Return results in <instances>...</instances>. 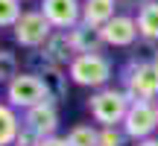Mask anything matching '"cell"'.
<instances>
[{
  "instance_id": "cell-20",
  "label": "cell",
  "mask_w": 158,
  "mask_h": 146,
  "mask_svg": "<svg viewBox=\"0 0 158 146\" xmlns=\"http://www.w3.org/2000/svg\"><path fill=\"white\" fill-rule=\"evenodd\" d=\"M38 143H41V137L21 123V132H18V137H15V146H38Z\"/></svg>"
},
{
  "instance_id": "cell-8",
  "label": "cell",
  "mask_w": 158,
  "mask_h": 146,
  "mask_svg": "<svg viewBox=\"0 0 158 146\" xmlns=\"http://www.w3.org/2000/svg\"><path fill=\"white\" fill-rule=\"evenodd\" d=\"M100 32H102L106 47H135L138 41H141L135 15H123V12H117V15H114Z\"/></svg>"
},
{
  "instance_id": "cell-21",
  "label": "cell",
  "mask_w": 158,
  "mask_h": 146,
  "mask_svg": "<svg viewBox=\"0 0 158 146\" xmlns=\"http://www.w3.org/2000/svg\"><path fill=\"white\" fill-rule=\"evenodd\" d=\"M38 146H68V137H59V135H53V137H44Z\"/></svg>"
},
{
  "instance_id": "cell-16",
  "label": "cell",
  "mask_w": 158,
  "mask_h": 146,
  "mask_svg": "<svg viewBox=\"0 0 158 146\" xmlns=\"http://www.w3.org/2000/svg\"><path fill=\"white\" fill-rule=\"evenodd\" d=\"M64 137H68V146H100V126L79 123Z\"/></svg>"
},
{
  "instance_id": "cell-22",
  "label": "cell",
  "mask_w": 158,
  "mask_h": 146,
  "mask_svg": "<svg viewBox=\"0 0 158 146\" xmlns=\"http://www.w3.org/2000/svg\"><path fill=\"white\" fill-rule=\"evenodd\" d=\"M135 146H158V137H147V140H141V143H135Z\"/></svg>"
},
{
  "instance_id": "cell-24",
  "label": "cell",
  "mask_w": 158,
  "mask_h": 146,
  "mask_svg": "<svg viewBox=\"0 0 158 146\" xmlns=\"http://www.w3.org/2000/svg\"><path fill=\"white\" fill-rule=\"evenodd\" d=\"M155 111H158V102H155Z\"/></svg>"
},
{
  "instance_id": "cell-23",
  "label": "cell",
  "mask_w": 158,
  "mask_h": 146,
  "mask_svg": "<svg viewBox=\"0 0 158 146\" xmlns=\"http://www.w3.org/2000/svg\"><path fill=\"white\" fill-rule=\"evenodd\" d=\"M18 3H27V0H18Z\"/></svg>"
},
{
  "instance_id": "cell-3",
  "label": "cell",
  "mask_w": 158,
  "mask_h": 146,
  "mask_svg": "<svg viewBox=\"0 0 158 146\" xmlns=\"http://www.w3.org/2000/svg\"><path fill=\"white\" fill-rule=\"evenodd\" d=\"M114 73V64L108 62V56L102 53H94V56H76L68 67V76L73 85H82V88L100 91L108 88V79Z\"/></svg>"
},
{
  "instance_id": "cell-14",
  "label": "cell",
  "mask_w": 158,
  "mask_h": 146,
  "mask_svg": "<svg viewBox=\"0 0 158 146\" xmlns=\"http://www.w3.org/2000/svg\"><path fill=\"white\" fill-rule=\"evenodd\" d=\"M18 132H21V114L6 99H0V146H15Z\"/></svg>"
},
{
  "instance_id": "cell-5",
  "label": "cell",
  "mask_w": 158,
  "mask_h": 146,
  "mask_svg": "<svg viewBox=\"0 0 158 146\" xmlns=\"http://www.w3.org/2000/svg\"><path fill=\"white\" fill-rule=\"evenodd\" d=\"M6 102L15 111H29L38 102H44V85L35 73H18L9 85H6Z\"/></svg>"
},
{
  "instance_id": "cell-10",
  "label": "cell",
  "mask_w": 158,
  "mask_h": 146,
  "mask_svg": "<svg viewBox=\"0 0 158 146\" xmlns=\"http://www.w3.org/2000/svg\"><path fill=\"white\" fill-rule=\"evenodd\" d=\"M35 76L41 79V85H44V99L53 102V105H59V102L68 99V70L64 67H56V64H47L44 70H38Z\"/></svg>"
},
{
  "instance_id": "cell-18",
  "label": "cell",
  "mask_w": 158,
  "mask_h": 146,
  "mask_svg": "<svg viewBox=\"0 0 158 146\" xmlns=\"http://www.w3.org/2000/svg\"><path fill=\"white\" fill-rule=\"evenodd\" d=\"M21 15H23V9H21L18 0H0V29L15 26Z\"/></svg>"
},
{
  "instance_id": "cell-1",
  "label": "cell",
  "mask_w": 158,
  "mask_h": 146,
  "mask_svg": "<svg viewBox=\"0 0 158 146\" xmlns=\"http://www.w3.org/2000/svg\"><path fill=\"white\" fill-rule=\"evenodd\" d=\"M129 105H132L129 94H126L123 88H111V85H108V88L94 91L91 99H88V111H91V117H94V123L100 126V129L123 126Z\"/></svg>"
},
{
  "instance_id": "cell-12",
  "label": "cell",
  "mask_w": 158,
  "mask_h": 146,
  "mask_svg": "<svg viewBox=\"0 0 158 146\" xmlns=\"http://www.w3.org/2000/svg\"><path fill=\"white\" fill-rule=\"evenodd\" d=\"M68 38H70V44H73L76 56H94V53H102V47H106L102 32L94 29V26H88V23H82V21H79L73 29H68Z\"/></svg>"
},
{
  "instance_id": "cell-13",
  "label": "cell",
  "mask_w": 158,
  "mask_h": 146,
  "mask_svg": "<svg viewBox=\"0 0 158 146\" xmlns=\"http://www.w3.org/2000/svg\"><path fill=\"white\" fill-rule=\"evenodd\" d=\"M117 0H82V23L94 29H102L114 15H117Z\"/></svg>"
},
{
  "instance_id": "cell-15",
  "label": "cell",
  "mask_w": 158,
  "mask_h": 146,
  "mask_svg": "<svg viewBox=\"0 0 158 146\" xmlns=\"http://www.w3.org/2000/svg\"><path fill=\"white\" fill-rule=\"evenodd\" d=\"M135 21H138V32H141V38L143 41H155V44H158V0L143 3L141 9H138Z\"/></svg>"
},
{
  "instance_id": "cell-4",
  "label": "cell",
  "mask_w": 158,
  "mask_h": 146,
  "mask_svg": "<svg viewBox=\"0 0 158 146\" xmlns=\"http://www.w3.org/2000/svg\"><path fill=\"white\" fill-rule=\"evenodd\" d=\"M12 35L21 47L27 50H41L47 44V38L53 35V26L47 23V18L38 9H23V15L18 18V23L12 26Z\"/></svg>"
},
{
  "instance_id": "cell-19",
  "label": "cell",
  "mask_w": 158,
  "mask_h": 146,
  "mask_svg": "<svg viewBox=\"0 0 158 146\" xmlns=\"http://www.w3.org/2000/svg\"><path fill=\"white\" fill-rule=\"evenodd\" d=\"M129 137L123 135V129L120 126H114V129H100V146H126Z\"/></svg>"
},
{
  "instance_id": "cell-7",
  "label": "cell",
  "mask_w": 158,
  "mask_h": 146,
  "mask_svg": "<svg viewBox=\"0 0 158 146\" xmlns=\"http://www.w3.org/2000/svg\"><path fill=\"white\" fill-rule=\"evenodd\" d=\"M38 12L56 32H68L82 21V0H41Z\"/></svg>"
},
{
  "instance_id": "cell-11",
  "label": "cell",
  "mask_w": 158,
  "mask_h": 146,
  "mask_svg": "<svg viewBox=\"0 0 158 146\" xmlns=\"http://www.w3.org/2000/svg\"><path fill=\"white\" fill-rule=\"evenodd\" d=\"M41 56H44L47 64H56V67H64V70H68L70 62L76 59L68 32H56V29H53V35L47 38V44L41 47Z\"/></svg>"
},
{
  "instance_id": "cell-6",
  "label": "cell",
  "mask_w": 158,
  "mask_h": 146,
  "mask_svg": "<svg viewBox=\"0 0 158 146\" xmlns=\"http://www.w3.org/2000/svg\"><path fill=\"white\" fill-rule=\"evenodd\" d=\"M120 129H123V135L129 137V140H135V143L147 140V137H155V132H158L155 102H132Z\"/></svg>"
},
{
  "instance_id": "cell-17",
  "label": "cell",
  "mask_w": 158,
  "mask_h": 146,
  "mask_svg": "<svg viewBox=\"0 0 158 146\" xmlns=\"http://www.w3.org/2000/svg\"><path fill=\"white\" fill-rule=\"evenodd\" d=\"M18 73H21V62H18V56L12 50H0V82L9 85Z\"/></svg>"
},
{
  "instance_id": "cell-9",
  "label": "cell",
  "mask_w": 158,
  "mask_h": 146,
  "mask_svg": "<svg viewBox=\"0 0 158 146\" xmlns=\"http://www.w3.org/2000/svg\"><path fill=\"white\" fill-rule=\"evenodd\" d=\"M21 123L27 126L29 132H35V135L44 140V137H53L59 132V105H53V102H38L35 108H29V111H23Z\"/></svg>"
},
{
  "instance_id": "cell-2",
  "label": "cell",
  "mask_w": 158,
  "mask_h": 146,
  "mask_svg": "<svg viewBox=\"0 0 158 146\" xmlns=\"http://www.w3.org/2000/svg\"><path fill=\"white\" fill-rule=\"evenodd\" d=\"M123 91L132 102H158V62H132L120 73Z\"/></svg>"
}]
</instances>
